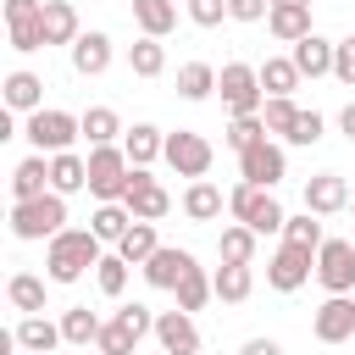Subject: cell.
I'll return each mask as SVG.
<instances>
[{"label":"cell","instance_id":"6da1fadb","mask_svg":"<svg viewBox=\"0 0 355 355\" xmlns=\"http://www.w3.org/2000/svg\"><path fill=\"white\" fill-rule=\"evenodd\" d=\"M100 239H94V227H67V233H55L50 239V250H44V272H50V283H78L83 272H94L100 266Z\"/></svg>","mask_w":355,"mask_h":355},{"label":"cell","instance_id":"7a4b0ae2","mask_svg":"<svg viewBox=\"0 0 355 355\" xmlns=\"http://www.w3.org/2000/svg\"><path fill=\"white\" fill-rule=\"evenodd\" d=\"M128 183H133V161L122 144H100L89 150V194L100 205H122L128 200Z\"/></svg>","mask_w":355,"mask_h":355},{"label":"cell","instance_id":"3957f363","mask_svg":"<svg viewBox=\"0 0 355 355\" xmlns=\"http://www.w3.org/2000/svg\"><path fill=\"white\" fill-rule=\"evenodd\" d=\"M11 233L22 239V244H33V239H55V233H67V194H39V200H22V205H11Z\"/></svg>","mask_w":355,"mask_h":355},{"label":"cell","instance_id":"277c9868","mask_svg":"<svg viewBox=\"0 0 355 355\" xmlns=\"http://www.w3.org/2000/svg\"><path fill=\"white\" fill-rule=\"evenodd\" d=\"M227 211H233V222H244L250 233H283V222H288V211L277 205V194H272V189H255V183H239V189L227 194Z\"/></svg>","mask_w":355,"mask_h":355},{"label":"cell","instance_id":"5b68a950","mask_svg":"<svg viewBox=\"0 0 355 355\" xmlns=\"http://www.w3.org/2000/svg\"><path fill=\"white\" fill-rule=\"evenodd\" d=\"M22 139H28L39 155H67V150H72V139H83V122H78L72 111L44 105V111H33V116H28Z\"/></svg>","mask_w":355,"mask_h":355},{"label":"cell","instance_id":"8992f818","mask_svg":"<svg viewBox=\"0 0 355 355\" xmlns=\"http://www.w3.org/2000/svg\"><path fill=\"white\" fill-rule=\"evenodd\" d=\"M216 89H222V100H227L233 116H261V105H266L261 67H250V61H227L222 78H216Z\"/></svg>","mask_w":355,"mask_h":355},{"label":"cell","instance_id":"52a82bcc","mask_svg":"<svg viewBox=\"0 0 355 355\" xmlns=\"http://www.w3.org/2000/svg\"><path fill=\"white\" fill-rule=\"evenodd\" d=\"M211 161H216V150H211V139H205V133H189V128L166 133V166H172L178 178L200 183V178L211 172Z\"/></svg>","mask_w":355,"mask_h":355},{"label":"cell","instance_id":"ba28073f","mask_svg":"<svg viewBox=\"0 0 355 355\" xmlns=\"http://www.w3.org/2000/svg\"><path fill=\"white\" fill-rule=\"evenodd\" d=\"M283 172H288V155H283L277 139H261V144H250V150L239 155V178L255 183V189H277Z\"/></svg>","mask_w":355,"mask_h":355},{"label":"cell","instance_id":"9c48e42d","mask_svg":"<svg viewBox=\"0 0 355 355\" xmlns=\"http://www.w3.org/2000/svg\"><path fill=\"white\" fill-rule=\"evenodd\" d=\"M316 283L327 294H349L355 288V244L349 239H327L316 250Z\"/></svg>","mask_w":355,"mask_h":355},{"label":"cell","instance_id":"30bf717a","mask_svg":"<svg viewBox=\"0 0 355 355\" xmlns=\"http://www.w3.org/2000/svg\"><path fill=\"white\" fill-rule=\"evenodd\" d=\"M6 33L22 55L44 50V0H6Z\"/></svg>","mask_w":355,"mask_h":355},{"label":"cell","instance_id":"8fae6325","mask_svg":"<svg viewBox=\"0 0 355 355\" xmlns=\"http://www.w3.org/2000/svg\"><path fill=\"white\" fill-rule=\"evenodd\" d=\"M311 333H316L322 344L355 338V300H349V294H327V300L316 305V316H311Z\"/></svg>","mask_w":355,"mask_h":355},{"label":"cell","instance_id":"7c38bea8","mask_svg":"<svg viewBox=\"0 0 355 355\" xmlns=\"http://www.w3.org/2000/svg\"><path fill=\"white\" fill-rule=\"evenodd\" d=\"M128 211H133V222H161L166 211H172V194L144 172V166H133V183H128V200H122Z\"/></svg>","mask_w":355,"mask_h":355},{"label":"cell","instance_id":"4fadbf2b","mask_svg":"<svg viewBox=\"0 0 355 355\" xmlns=\"http://www.w3.org/2000/svg\"><path fill=\"white\" fill-rule=\"evenodd\" d=\"M311 272H316V255H311V250H294V244H283V250L266 261V283H272L277 294H294Z\"/></svg>","mask_w":355,"mask_h":355},{"label":"cell","instance_id":"5bb4252c","mask_svg":"<svg viewBox=\"0 0 355 355\" xmlns=\"http://www.w3.org/2000/svg\"><path fill=\"white\" fill-rule=\"evenodd\" d=\"M155 344L161 355H200V327L189 311H161L155 316Z\"/></svg>","mask_w":355,"mask_h":355},{"label":"cell","instance_id":"9a60e30c","mask_svg":"<svg viewBox=\"0 0 355 355\" xmlns=\"http://www.w3.org/2000/svg\"><path fill=\"white\" fill-rule=\"evenodd\" d=\"M194 266H200V261H194L189 250H172V244H161V250H155V255H150L139 272H144V283H150V288H178V283H183Z\"/></svg>","mask_w":355,"mask_h":355},{"label":"cell","instance_id":"2e32d148","mask_svg":"<svg viewBox=\"0 0 355 355\" xmlns=\"http://www.w3.org/2000/svg\"><path fill=\"white\" fill-rule=\"evenodd\" d=\"M305 211L311 216H333V211H349V183L338 172H316L305 183Z\"/></svg>","mask_w":355,"mask_h":355},{"label":"cell","instance_id":"e0dca14e","mask_svg":"<svg viewBox=\"0 0 355 355\" xmlns=\"http://www.w3.org/2000/svg\"><path fill=\"white\" fill-rule=\"evenodd\" d=\"M39 194H50V161L44 155H28V161L11 166V205L39 200Z\"/></svg>","mask_w":355,"mask_h":355},{"label":"cell","instance_id":"ac0fdd59","mask_svg":"<svg viewBox=\"0 0 355 355\" xmlns=\"http://www.w3.org/2000/svg\"><path fill=\"white\" fill-rule=\"evenodd\" d=\"M111 67V33H78L72 44V72L78 78H100Z\"/></svg>","mask_w":355,"mask_h":355},{"label":"cell","instance_id":"d6986e66","mask_svg":"<svg viewBox=\"0 0 355 355\" xmlns=\"http://www.w3.org/2000/svg\"><path fill=\"white\" fill-rule=\"evenodd\" d=\"M333 50H338L333 39H322V33H305V39H300L288 55H294L300 78H327V72H333Z\"/></svg>","mask_w":355,"mask_h":355},{"label":"cell","instance_id":"ffe728a7","mask_svg":"<svg viewBox=\"0 0 355 355\" xmlns=\"http://www.w3.org/2000/svg\"><path fill=\"white\" fill-rule=\"evenodd\" d=\"M6 105L11 111H44V78L39 72H28V67H17V72H6Z\"/></svg>","mask_w":355,"mask_h":355},{"label":"cell","instance_id":"44dd1931","mask_svg":"<svg viewBox=\"0 0 355 355\" xmlns=\"http://www.w3.org/2000/svg\"><path fill=\"white\" fill-rule=\"evenodd\" d=\"M266 28H272V39H283V44H300L305 33H316L311 6H272V11H266Z\"/></svg>","mask_w":355,"mask_h":355},{"label":"cell","instance_id":"7402d4cb","mask_svg":"<svg viewBox=\"0 0 355 355\" xmlns=\"http://www.w3.org/2000/svg\"><path fill=\"white\" fill-rule=\"evenodd\" d=\"M11 333H17V344H22L28 355H50L55 344H67V338H61V322H50V316H22Z\"/></svg>","mask_w":355,"mask_h":355},{"label":"cell","instance_id":"603a6c76","mask_svg":"<svg viewBox=\"0 0 355 355\" xmlns=\"http://www.w3.org/2000/svg\"><path fill=\"white\" fill-rule=\"evenodd\" d=\"M78 6L72 0H44V44H78Z\"/></svg>","mask_w":355,"mask_h":355},{"label":"cell","instance_id":"cb8c5ba5","mask_svg":"<svg viewBox=\"0 0 355 355\" xmlns=\"http://www.w3.org/2000/svg\"><path fill=\"white\" fill-rule=\"evenodd\" d=\"M122 150H128V161H133V166H150L155 155H166V133H161V128H150V122H133V128L122 133Z\"/></svg>","mask_w":355,"mask_h":355},{"label":"cell","instance_id":"d4e9b609","mask_svg":"<svg viewBox=\"0 0 355 355\" xmlns=\"http://www.w3.org/2000/svg\"><path fill=\"white\" fill-rule=\"evenodd\" d=\"M222 205H227V200H222V189H216L211 178H200V183L183 189V216H189V222H216Z\"/></svg>","mask_w":355,"mask_h":355},{"label":"cell","instance_id":"484cf974","mask_svg":"<svg viewBox=\"0 0 355 355\" xmlns=\"http://www.w3.org/2000/svg\"><path fill=\"white\" fill-rule=\"evenodd\" d=\"M133 22L144 39H166L178 28V6L172 0H133Z\"/></svg>","mask_w":355,"mask_h":355},{"label":"cell","instance_id":"4316f807","mask_svg":"<svg viewBox=\"0 0 355 355\" xmlns=\"http://www.w3.org/2000/svg\"><path fill=\"white\" fill-rule=\"evenodd\" d=\"M78 122H83V139H89V150H100V144H116V133H128V128H122V116H116L111 105H89Z\"/></svg>","mask_w":355,"mask_h":355},{"label":"cell","instance_id":"83f0119b","mask_svg":"<svg viewBox=\"0 0 355 355\" xmlns=\"http://www.w3.org/2000/svg\"><path fill=\"white\" fill-rule=\"evenodd\" d=\"M50 189L55 194H78V189H89V161L83 155H50Z\"/></svg>","mask_w":355,"mask_h":355},{"label":"cell","instance_id":"f1b7e54d","mask_svg":"<svg viewBox=\"0 0 355 355\" xmlns=\"http://www.w3.org/2000/svg\"><path fill=\"white\" fill-rule=\"evenodd\" d=\"M211 288H216V300L244 305V300H250V288H255V272H250V266H227V261H222V266L211 272Z\"/></svg>","mask_w":355,"mask_h":355},{"label":"cell","instance_id":"f546056e","mask_svg":"<svg viewBox=\"0 0 355 355\" xmlns=\"http://www.w3.org/2000/svg\"><path fill=\"white\" fill-rule=\"evenodd\" d=\"M100 327H105V322H100L89 305H67V311H61V338L78 344V349H89V344L100 338Z\"/></svg>","mask_w":355,"mask_h":355},{"label":"cell","instance_id":"4dcf8cb0","mask_svg":"<svg viewBox=\"0 0 355 355\" xmlns=\"http://www.w3.org/2000/svg\"><path fill=\"white\" fill-rule=\"evenodd\" d=\"M261 89H266V100H272V94H294V89H300L294 55H266V61H261Z\"/></svg>","mask_w":355,"mask_h":355},{"label":"cell","instance_id":"1f68e13d","mask_svg":"<svg viewBox=\"0 0 355 355\" xmlns=\"http://www.w3.org/2000/svg\"><path fill=\"white\" fill-rule=\"evenodd\" d=\"M216 78H222V72H216L211 61H183V67H178V94H183V100H205V94H216Z\"/></svg>","mask_w":355,"mask_h":355},{"label":"cell","instance_id":"d6a6232c","mask_svg":"<svg viewBox=\"0 0 355 355\" xmlns=\"http://www.w3.org/2000/svg\"><path fill=\"white\" fill-rule=\"evenodd\" d=\"M155 250H161V239H155V222H133V227L122 233V244H116V255H122L128 266H144Z\"/></svg>","mask_w":355,"mask_h":355},{"label":"cell","instance_id":"836d02e7","mask_svg":"<svg viewBox=\"0 0 355 355\" xmlns=\"http://www.w3.org/2000/svg\"><path fill=\"white\" fill-rule=\"evenodd\" d=\"M139 338H144V333H139V327H128V316L116 311V316H111V322L100 327L94 349H100V355H133V349H139Z\"/></svg>","mask_w":355,"mask_h":355},{"label":"cell","instance_id":"e575fe53","mask_svg":"<svg viewBox=\"0 0 355 355\" xmlns=\"http://www.w3.org/2000/svg\"><path fill=\"white\" fill-rule=\"evenodd\" d=\"M128 67H133V78H161L166 72V44L161 39H133L128 44Z\"/></svg>","mask_w":355,"mask_h":355},{"label":"cell","instance_id":"d590c367","mask_svg":"<svg viewBox=\"0 0 355 355\" xmlns=\"http://www.w3.org/2000/svg\"><path fill=\"white\" fill-rule=\"evenodd\" d=\"M255 239H261V233H250L244 222H233V227H222L216 250H222V261H227V266H250V261H255Z\"/></svg>","mask_w":355,"mask_h":355},{"label":"cell","instance_id":"8d00e7d4","mask_svg":"<svg viewBox=\"0 0 355 355\" xmlns=\"http://www.w3.org/2000/svg\"><path fill=\"white\" fill-rule=\"evenodd\" d=\"M89 227H94L100 244H122V233L133 227V211H128V205H100V211L89 216Z\"/></svg>","mask_w":355,"mask_h":355},{"label":"cell","instance_id":"74e56055","mask_svg":"<svg viewBox=\"0 0 355 355\" xmlns=\"http://www.w3.org/2000/svg\"><path fill=\"white\" fill-rule=\"evenodd\" d=\"M6 294H11V305H17L22 316H39V311H44V277H33V272H17V277L6 283Z\"/></svg>","mask_w":355,"mask_h":355},{"label":"cell","instance_id":"f35d334b","mask_svg":"<svg viewBox=\"0 0 355 355\" xmlns=\"http://www.w3.org/2000/svg\"><path fill=\"white\" fill-rule=\"evenodd\" d=\"M283 244H294V250H311V255H316V250L327 244V233H322V222L305 211V216H288V222H283Z\"/></svg>","mask_w":355,"mask_h":355},{"label":"cell","instance_id":"ab89813d","mask_svg":"<svg viewBox=\"0 0 355 355\" xmlns=\"http://www.w3.org/2000/svg\"><path fill=\"white\" fill-rule=\"evenodd\" d=\"M294 116H300V105H294L288 94H272V100L261 105V122H266V133H277V139L294 133Z\"/></svg>","mask_w":355,"mask_h":355},{"label":"cell","instance_id":"60d3db41","mask_svg":"<svg viewBox=\"0 0 355 355\" xmlns=\"http://www.w3.org/2000/svg\"><path fill=\"white\" fill-rule=\"evenodd\" d=\"M94 288L105 294V300H116L122 288H128V261L111 250V255H100V266H94Z\"/></svg>","mask_w":355,"mask_h":355},{"label":"cell","instance_id":"b9f144b4","mask_svg":"<svg viewBox=\"0 0 355 355\" xmlns=\"http://www.w3.org/2000/svg\"><path fill=\"white\" fill-rule=\"evenodd\" d=\"M172 294H178V311H189V316H194V311H200V305H205V300H211L216 288H211L205 266H194V272H189V277H183V283L172 288Z\"/></svg>","mask_w":355,"mask_h":355},{"label":"cell","instance_id":"7bdbcfd3","mask_svg":"<svg viewBox=\"0 0 355 355\" xmlns=\"http://www.w3.org/2000/svg\"><path fill=\"white\" fill-rule=\"evenodd\" d=\"M222 139H227V150H239V155H244L250 144H261V139H272V133H266V122H261V116H233Z\"/></svg>","mask_w":355,"mask_h":355},{"label":"cell","instance_id":"ee69618b","mask_svg":"<svg viewBox=\"0 0 355 355\" xmlns=\"http://www.w3.org/2000/svg\"><path fill=\"white\" fill-rule=\"evenodd\" d=\"M333 78L355 89V33H344V39H338V50H333Z\"/></svg>","mask_w":355,"mask_h":355},{"label":"cell","instance_id":"f6af8a7d","mask_svg":"<svg viewBox=\"0 0 355 355\" xmlns=\"http://www.w3.org/2000/svg\"><path fill=\"white\" fill-rule=\"evenodd\" d=\"M316 139H322V111H300V116H294V133H288V144H305V150H311Z\"/></svg>","mask_w":355,"mask_h":355},{"label":"cell","instance_id":"bcb514c9","mask_svg":"<svg viewBox=\"0 0 355 355\" xmlns=\"http://www.w3.org/2000/svg\"><path fill=\"white\" fill-rule=\"evenodd\" d=\"M227 17V0H189V22L194 28H216Z\"/></svg>","mask_w":355,"mask_h":355},{"label":"cell","instance_id":"7dc6e473","mask_svg":"<svg viewBox=\"0 0 355 355\" xmlns=\"http://www.w3.org/2000/svg\"><path fill=\"white\" fill-rule=\"evenodd\" d=\"M272 11V0H227V17L233 22H261Z\"/></svg>","mask_w":355,"mask_h":355},{"label":"cell","instance_id":"c3c4849f","mask_svg":"<svg viewBox=\"0 0 355 355\" xmlns=\"http://www.w3.org/2000/svg\"><path fill=\"white\" fill-rule=\"evenodd\" d=\"M239 355H283V344H277V338H244Z\"/></svg>","mask_w":355,"mask_h":355},{"label":"cell","instance_id":"681fc988","mask_svg":"<svg viewBox=\"0 0 355 355\" xmlns=\"http://www.w3.org/2000/svg\"><path fill=\"white\" fill-rule=\"evenodd\" d=\"M338 128H344V139H349V144H355V100H349V105H344V111H338Z\"/></svg>","mask_w":355,"mask_h":355},{"label":"cell","instance_id":"f907efd6","mask_svg":"<svg viewBox=\"0 0 355 355\" xmlns=\"http://www.w3.org/2000/svg\"><path fill=\"white\" fill-rule=\"evenodd\" d=\"M272 6H311V0H272Z\"/></svg>","mask_w":355,"mask_h":355},{"label":"cell","instance_id":"816d5d0a","mask_svg":"<svg viewBox=\"0 0 355 355\" xmlns=\"http://www.w3.org/2000/svg\"><path fill=\"white\" fill-rule=\"evenodd\" d=\"M349 211H355V189H349Z\"/></svg>","mask_w":355,"mask_h":355},{"label":"cell","instance_id":"f5cc1de1","mask_svg":"<svg viewBox=\"0 0 355 355\" xmlns=\"http://www.w3.org/2000/svg\"><path fill=\"white\" fill-rule=\"evenodd\" d=\"M83 355H89V349H83ZM94 355H100V349H94Z\"/></svg>","mask_w":355,"mask_h":355}]
</instances>
